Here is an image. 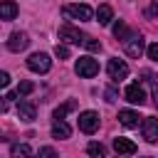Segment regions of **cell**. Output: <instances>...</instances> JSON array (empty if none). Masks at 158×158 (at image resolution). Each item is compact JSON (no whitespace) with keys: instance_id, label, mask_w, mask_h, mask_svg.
<instances>
[{"instance_id":"cell-28","label":"cell","mask_w":158,"mask_h":158,"mask_svg":"<svg viewBox=\"0 0 158 158\" xmlns=\"http://www.w3.org/2000/svg\"><path fill=\"white\" fill-rule=\"evenodd\" d=\"M151 94H153V101H156V106H158V84L153 81V86H151Z\"/></svg>"},{"instance_id":"cell-15","label":"cell","mask_w":158,"mask_h":158,"mask_svg":"<svg viewBox=\"0 0 158 158\" xmlns=\"http://www.w3.org/2000/svg\"><path fill=\"white\" fill-rule=\"evenodd\" d=\"M52 136H54V138H69V136H72L69 123H64V121H54V123H52Z\"/></svg>"},{"instance_id":"cell-18","label":"cell","mask_w":158,"mask_h":158,"mask_svg":"<svg viewBox=\"0 0 158 158\" xmlns=\"http://www.w3.org/2000/svg\"><path fill=\"white\" fill-rule=\"evenodd\" d=\"M86 153H89V158H106V148L101 143H96V141L86 146Z\"/></svg>"},{"instance_id":"cell-25","label":"cell","mask_w":158,"mask_h":158,"mask_svg":"<svg viewBox=\"0 0 158 158\" xmlns=\"http://www.w3.org/2000/svg\"><path fill=\"white\" fill-rule=\"evenodd\" d=\"M146 52H148V57H151L153 62H158V42H153V44H148V49H146Z\"/></svg>"},{"instance_id":"cell-19","label":"cell","mask_w":158,"mask_h":158,"mask_svg":"<svg viewBox=\"0 0 158 158\" xmlns=\"http://www.w3.org/2000/svg\"><path fill=\"white\" fill-rule=\"evenodd\" d=\"M128 35H131V30H128L123 22H116V25H114V37H116V40H123V42H126Z\"/></svg>"},{"instance_id":"cell-7","label":"cell","mask_w":158,"mask_h":158,"mask_svg":"<svg viewBox=\"0 0 158 158\" xmlns=\"http://www.w3.org/2000/svg\"><path fill=\"white\" fill-rule=\"evenodd\" d=\"M57 35H59V40L67 42V44H81V42H84V35H81L77 27H72V25H62Z\"/></svg>"},{"instance_id":"cell-30","label":"cell","mask_w":158,"mask_h":158,"mask_svg":"<svg viewBox=\"0 0 158 158\" xmlns=\"http://www.w3.org/2000/svg\"><path fill=\"white\" fill-rule=\"evenodd\" d=\"M7 111V99H0V114Z\"/></svg>"},{"instance_id":"cell-16","label":"cell","mask_w":158,"mask_h":158,"mask_svg":"<svg viewBox=\"0 0 158 158\" xmlns=\"http://www.w3.org/2000/svg\"><path fill=\"white\" fill-rule=\"evenodd\" d=\"M96 20H99V25H109V22L114 20V10H111V5H99V10H96Z\"/></svg>"},{"instance_id":"cell-31","label":"cell","mask_w":158,"mask_h":158,"mask_svg":"<svg viewBox=\"0 0 158 158\" xmlns=\"http://www.w3.org/2000/svg\"><path fill=\"white\" fill-rule=\"evenodd\" d=\"M118 158H121V156H118Z\"/></svg>"},{"instance_id":"cell-22","label":"cell","mask_w":158,"mask_h":158,"mask_svg":"<svg viewBox=\"0 0 158 158\" xmlns=\"http://www.w3.org/2000/svg\"><path fill=\"white\" fill-rule=\"evenodd\" d=\"M37 158H57V151H54L52 146H42V148L37 151Z\"/></svg>"},{"instance_id":"cell-1","label":"cell","mask_w":158,"mask_h":158,"mask_svg":"<svg viewBox=\"0 0 158 158\" xmlns=\"http://www.w3.org/2000/svg\"><path fill=\"white\" fill-rule=\"evenodd\" d=\"M49 67H52V59H49V54H44V52H35V54L27 57V69L35 72V74H47Z\"/></svg>"},{"instance_id":"cell-20","label":"cell","mask_w":158,"mask_h":158,"mask_svg":"<svg viewBox=\"0 0 158 158\" xmlns=\"http://www.w3.org/2000/svg\"><path fill=\"white\" fill-rule=\"evenodd\" d=\"M74 109V101H67V104H62L59 109H54V121H62L64 116H67V111H72Z\"/></svg>"},{"instance_id":"cell-9","label":"cell","mask_w":158,"mask_h":158,"mask_svg":"<svg viewBox=\"0 0 158 158\" xmlns=\"http://www.w3.org/2000/svg\"><path fill=\"white\" fill-rule=\"evenodd\" d=\"M123 96H126V101H131V104H143L146 101V94H143V86L138 84V81H133V84H128L126 86V91H123Z\"/></svg>"},{"instance_id":"cell-4","label":"cell","mask_w":158,"mask_h":158,"mask_svg":"<svg viewBox=\"0 0 158 158\" xmlns=\"http://www.w3.org/2000/svg\"><path fill=\"white\" fill-rule=\"evenodd\" d=\"M106 72H109V79H114V81H121V79H126L128 77V64L123 62V59H109V64H106Z\"/></svg>"},{"instance_id":"cell-5","label":"cell","mask_w":158,"mask_h":158,"mask_svg":"<svg viewBox=\"0 0 158 158\" xmlns=\"http://www.w3.org/2000/svg\"><path fill=\"white\" fill-rule=\"evenodd\" d=\"M123 49H126V54H128V57L138 59V57L143 54V49H146V44H143V37L131 32V35H128V40L123 42Z\"/></svg>"},{"instance_id":"cell-10","label":"cell","mask_w":158,"mask_h":158,"mask_svg":"<svg viewBox=\"0 0 158 158\" xmlns=\"http://www.w3.org/2000/svg\"><path fill=\"white\" fill-rule=\"evenodd\" d=\"M27 44H30V37L25 32H12L10 40H7V49L10 52H22V49H27Z\"/></svg>"},{"instance_id":"cell-27","label":"cell","mask_w":158,"mask_h":158,"mask_svg":"<svg viewBox=\"0 0 158 158\" xmlns=\"http://www.w3.org/2000/svg\"><path fill=\"white\" fill-rule=\"evenodd\" d=\"M7 84H10V74L7 72H0V89H5Z\"/></svg>"},{"instance_id":"cell-23","label":"cell","mask_w":158,"mask_h":158,"mask_svg":"<svg viewBox=\"0 0 158 158\" xmlns=\"http://www.w3.org/2000/svg\"><path fill=\"white\" fill-rule=\"evenodd\" d=\"M81 44H84L89 52H99V49H101V42H99V40H89V37H86Z\"/></svg>"},{"instance_id":"cell-8","label":"cell","mask_w":158,"mask_h":158,"mask_svg":"<svg viewBox=\"0 0 158 158\" xmlns=\"http://www.w3.org/2000/svg\"><path fill=\"white\" fill-rule=\"evenodd\" d=\"M141 128H143V138H146L148 143H158V118L146 116L143 123H141Z\"/></svg>"},{"instance_id":"cell-26","label":"cell","mask_w":158,"mask_h":158,"mask_svg":"<svg viewBox=\"0 0 158 158\" xmlns=\"http://www.w3.org/2000/svg\"><path fill=\"white\" fill-rule=\"evenodd\" d=\"M146 15H148V17H158V0L151 2V7L146 10Z\"/></svg>"},{"instance_id":"cell-29","label":"cell","mask_w":158,"mask_h":158,"mask_svg":"<svg viewBox=\"0 0 158 158\" xmlns=\"http://www.w3.org/2000/svg\"><path fill=\"white\" fill-rule=\"evenodd\" d=\"M106 101H116V91L114 89H106Z\"/></svg>"},{"instance_id":"cell-2","label":"cell","mask_w":158,"mask_h":158,"mask_svg":"<svg viewBox=\"0 0 158 158\" xmlns=\"http://www.w3.org/2000/svg\"><path fill=\"white\" fill-rule=\"evenodd\" d=\"M67 17H72V20H79V22H89L91 20V15H94V10L89 7V5H84V2H74V5H64V10H62Z\"/></svg>"},{"instance_id":"cell-14","label":"cell","mask_w":158,"mask_h":158,"mask_svg":"<svg viewBox=\"0 0 158 158\" xmlns=\"http://www.w3.org/2000/svg\"><path fill=\"white\" fill-rule=\"evenodd\" d=\"M15 17H17V5H15L12 0H2V2H0V20L10 22V20H15Z\"/></svg>"},{"instance_id":"cell-13","label":"cell","mask_w":158,"mask_h":158,"mask_svg":"<svg viewBox=\"0 0 158 158\" xmlns=\"http://www.w3.org/2000/svg\"><path fill=\"white\" fill-rule=\"evenodd\" d=\"M114 148H116V153H123V156H131V153H136V143H133L131 138H123V136L114 138Z\"/></svg>"},{"instance_id":"cell-11","label":"cell","mask_w":158,"mask_h":158,"mask_svg":"<svg viewBox=\"0 0 158 158\" xmlns=\"http://www.w3.org/2000/svg\"><path fill=\"white\" fill-rule=\"evenodd\" d=\"M35 116H37V109H35L30 101H20V104H17V118H20V121H27V123H30V121H35Z\"/></svg>"},{"instance_id":"cell-12","label":"cell","mask_w":158,"mask_h":158,"mask_svg":"<svg viewBox=\"0 0 158 158\" xmlns=\"http://www.w3.org/2000/svg\"><path fill=\"white\" fill-rule=\"evenodd\" d=\"M138 121H141V116H138L136 111H131V109L118 111V123H121V126H126V128H136Z\"/></svg>"},{"instance_id":"cell-6","label":"cell","mask_w":158,"mask_h":158,"mask_svg":"<svg viewBox=\"0 0 158 158\" xmlns=\"http://www.w3.org/2000/svg\"><path fill=\"white\" fill-rule=\"evenodd\" d=\"M96 128H99V114L96 111H81L79 114V131L94 133Z\"/></svg>"},{"instance_id":"cell-17","label":"cell","mask_w":158,"mask_h":158,"mask_svg":"<svg viewBox=\"0 0 158 158\" xmlns=\"http://www.w3.org/2000/svg\"><path fill=\"white\" fill-rule=\"evenodd\" d=\"M12 158H32V148L27 143H15L12 146Z\"/></svg>"},{"instance_id":"cell-21","label":"cell","mask_w":158,"mask_h":158,"mask_svg":"<svg viewBox=\"0 0 158 158\" xmlns=\"http://www.w3.org/2000/svg\"><path fill=\"white\" fill-rule=\"evenodd\" d=\"M32 91H35V84H32V81H20L17 96H27V94H32Z\"/></svg>"},{"instance_id":"cell-24","label":"cell","mask_w":158,"mask_h":158,"mask_svg":"<svg viewBox=\"0 0 158 158\" xmlns=\"http://www.w3.org/2000/svg\"><path fill=\"white\" fill-rule=\"evenodd\" d=\"M54 54H57L59 59H69V47H67V44H57V47H54Z\"/></svg>"},{"instance_id":"cell-3","label":"cell","mask_w":158,"mask_h":158,"mask_svg":"<svg viewBox=\"0 0 158 158\" xmlns=\"http://www.w3.org/2000/svg\"><path fill=\"white\" fill-rule=\"evenodd\" d=\"M74 72L79 77H84V79H91V77L99 74V62L91 59V57H79L77 64H74Z\"/></svg>"}]
</instances>
